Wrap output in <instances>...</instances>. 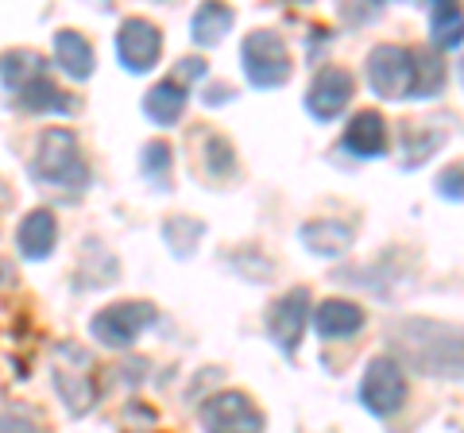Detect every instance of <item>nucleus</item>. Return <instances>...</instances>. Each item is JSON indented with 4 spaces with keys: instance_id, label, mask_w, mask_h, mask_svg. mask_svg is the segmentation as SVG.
<instances>
[{
    "instance_id": "obj_16",
    "label": "nucleus",
    "mask_w": 464,
    "mask_h": 433,
    "mask_svg": "<svg viewBox=\"0 0 464 433\" xmlns=\"http://www.w3.org/2000/svg\"><path fill=\"white\" fill-rule=\"evenodd\" d=\"M143 112H148V120L163 124V128L179 124L186 112V85L174 78H163L159 85H151L148 97H143Z\"/></svg>"
},
{
    "instance_id": "obj_1",
    "label": "nucleus",
    "mask_w": 464,
    "mask_h": 433,
    "mask_svg": "<svg viewBox=\"0 0 464 433\" xmlns=\"http://www.w3.org/2000/svg\"><path fill=\"white\" fill-rule=\"evenodd\" d=\"M391 344L411 368L433 380H464V329L411 317L391 329Z\"/></svg>"
},
{
    "instance_id": "obj_12",
    "label": "nucleus",
    "mask_w": 464,
    "mask_h": 433,
    "mask_svg": "<svg viewBox=\"0 0 464 433\" xmlns=\"http://www.w3.org/2000/svg\"><path fill=\"white\" fill-rule=\"evenodd\" d=\"M341 148L348 155H356V159H380L387 151V124H383L380 112L375 109L356 112V117L348 120V128H344Z\"/></svg>"
},
{
    "instance_id": "obj_20",
    "label": "nucleus",
    "mask_w": 464,
    "mask_h": 433,
    "mask_svg": "<svg viewBox=\"0 0 464 433\" xmlns=\"http://www.w3.org/2000/svg\"><path fill=\"white\" fill-rule=\"evenodd\" d=\"M16 101L27 112H74V101H70L66 90H58V85L51 82V74H43L32 85H24V90L16 93Z\"/></svg>"
},
{
    "instance_id": "obj_22",
    "label": "nucleus",
    "mask_w": 464,
    "mask_h": 433,
    "mask_svg": "<svg viewBox=\"0 0 464 433\" xmlns=\"http://www.w3.org/2000/svg\"><path fill=\"white\" fill-rule=\"evenodd\" d=\"M414 54V90L411 97H433L445 85V66L438 51H411Z\"/></svg>"
},
{
    "instance_id": "obj_31",
    "label": "nucleus",
    "mask_w": 464,
    "mask_h": 433,
    "mask_svg": "<svg viewBox=\"0 0 464 433\" xmlns=\"http://www.w3.org/2000/svg\"><path fill=\"white\" fill-rule=\"evenodd\" d=\"M460 82H464V63H460Z\"/></svg>"
},
{
    "instance_id": "obj_10",
    "label": "nucleus",
    "mask_w": 464,
    "mask_h": 433,
    "mask_svg": "<svg viewBox=\"0 0 464 433\" xmlns=\"http://www.w3.org/2000/svg\"><path fill=\"white\" fill-rule=\"evenodd\" d=\"M159 54H163V35L148 20H124L116 32V59L128 74H148L155 70Z\"/></svg>"
},
{
    "instance_id": "obj_18",
    "label": "nucleus",
    "mask_w": 464,
    "mask_h": 433,
    "mask_svg": "<svg viewBox=\"0 0 464 433\" xmlns=\"http://www.w3.org/2000/svg\"><path fill=\"white\" fill-rule=\"evenodd\" d=\"M54 63L63 66L70 78L85 82L93 74V47H90V39L78 35V32H58L54 35Z\"/></svg>"
},
{
    "instance_id": "obj_27",
    "label": "nucleus",
    "mask_w": 464,
    "mask_h": 433,
    "mask_svg": "<svg viewBox=\"0 0 464 433\" xmlns=\"http://www.w3.org/2000/svg\"><path fill=\"white\" fill-rule=\"evenodd\" d=\"M438 190H441V197H449V201H464V163H453V167L441 170Z\"/></svg>"
},
{
    "instance_id": "obj_19",
    "label": "nucleus",
    "mask_w": 464,
    "mask_h": 433,
    "mask_svg": "<svg viewBox=\"0 0 464 433\" xmlns=\"http://www.w3.org/2000/svg\"><path fill=\"white\" fill-rule=\"evenodd\" d=\"M430 35H433V51H457L464 43V8L438 0L430 8Z\"/></svg>"
},
{
    "instance_id": "obj_2",
    "label": "nucleus",
    "mask_w": 464,
    "mask_h": 433,
    "mask_svg": "<svg viewBox=\"0 0 464 433\" xmlns=\"http://www.w3.org/2000/svg\"><path fill=\"white\" fill-rule=\"evenodd\" d=\"M32 178L39 186H54L63 194H82L90 182V167L82 159V143L70 128H47L35 143Z\"/></svg>"
},
{
    "instance_id": "obj_26",
    "label": "nucleus",
    "mask_w": 464,
    "mask_h": 433,
    "mask_svg": "<svg viewBox=\"0 0 464 433\" xmlns=\"http://www.w3.org/2000/svg\"><path fill=\"white\" fill-rule=\"evenodd\" d=\"M206 170H209V175H217V178H225V175L237 170V155H232V148L221 136L206 140Z\"/></svg>"
},
{
    "instance_id": "obj_14",
    "label": "nucleus",
    "mask_w": 464,
    "mask_h": 433,
    "mask_svg": "<svg viewBox=\"0 0 464 433\" xmlns=\"http://www.w3.org/2000/svg\"><path fill=\"white\" fill-rule=\"evenodd\" d=\"M16 244H20V255L24 259H47L58 244V221L51 209H32L24 216L20 233H16Z\"/></svg>"
},
{
    "instance_id": "obj_24",
    "label": "nucleus",
    "mask_w": 464,
    "mask_h": 433,
    "mask_svg": "<svg viewBox=\"0 0 464 433\" xmlns=\"http://www.w3.org/2000/svg\"><path fill=\"white\" fill-rule=\"evenodd\" d=\"M206 233V225H198V221H190V216H174V221H167V228H163V236H167V244L179 255H190L194 252V244H198V236Z\"/></svg>"
},
{
    "instance_id": "obj_11",
    "label": "nucleus",
    "mask_w": 464,
    "mask_h": 433,
    "mask_svg": "<svg viewBox=\"0 0 464 433\" xmlns=\"http://www.w3.org/2000/svg\"><path fill=\"white\" fill-rule=\"evenodd\" d=\"M353 74L341 66H325V70H317L314 82H310V90H306V112L317 120V124H329V120H337L341 112L348 109V101H353Z\"/></svg>"
},
{
    "instance_id": "obj_23",
    "label": "nucleus",
    "mask_w": 464,
    "mask_h": 433,
    "mask_svg": "<svg viewBox=\"0 0 464 433\" xmlns=\"http://www.w3.org/2000/svg\"><path fill=\"white\" fill-rule=\"evenodd\" d=\"M170 143H163V140H151L148 148L140 151V175L148 178L151 186H159V190H163V186L170 182Z\"/></svg>"
},
{
    "instance_id": "obj_5",
    "label": "nucleus",
    "mask_w": 464,
    "mask_h": 433,
    "mask_svg": "<svg viewBox=\"0 0 464 433\" xmlns=\"http://www.w3.org/2000/svg\"><path fill=\"white\" fill-rule=\"evenodd\" d=\"M406 402V371L399 368L395 356H375L364 368L360 380V407L375 418H391L399 414Z\"/></svg>"
},
{
    "instance_id": "obj_4",
    "label": "nucleus",
    "mask_w": 464,
    "mask_h": 433,
    "mask_svg": "<svg viewBox=\"0 0 464 433\" xmlns=\"http://www.w3.org/2000/svg\"><path fill=\"white\" fill-rule=\"evenodd\" d=\"M240 66L256 90H279L290 78V51L275 32H252L240 47Z\"/></svg>"
},
{
    "instance_id": "obj_17",
    "label": "nucleus",
    "mask_w": 464,
    "mask_h": 433,
    "mask_svg": "<svg viewBox=\"0 0 464 433\" xmlns=\"http://www.w3.org/2000/svg\"><path fill=\"white\" fill-rule=\"evenodd\" d=\"M43 74H47V59L35 51H5L0 54V82H5L8 93H20L24 85H32Z\"/></svg>"
},
{
    "instance_id": "obj_30",
    "label": "nucleus",
    "mask_w": 464,
    "mask_h": 433,
    "mask_svg": "<svg viewBox=\"0 0 464 433\" xmlns=\"http://www.w3.org/2000/svg\"><path fill=\"white\" fill-rule=\"evenodd\" d=\"M8 279V264H5V259H0V283H5Z\"/></svg>"
},
{
    "instance_id": "obj_9",
    "label": "nucleus",
    "mask_w": 464,
    "mask_h": 433,
    "mask_svg": "<svg viewBox=\"0 0 464 433\" xmlns=\"http://www.w3.org/2000/svg\"><path fill=\"white\" fill-rule=\"evenodd\" d=\"M306 317H310V291H306V286H295V291H286L283 298L271 302V310L264 317V329H267L271 344L283 356H295L298 352V341H302V329H306Z\"/></svg>"
},
{
    "instance_id": "obj_13",
    "label": "nucleus",
    "mask_w": 464,
    "mask_h": 433,
    "mask_svg": "<svg viewBox=\"0 0 464 433\" xmlns=\"http://www.w3.org/2000/svg\"><path fill=\"white\" fill-rule=\"evenodd\" d=\"M314 329L322 341L353 337L364 329V310H360L356 302H344V298H325L322 306L314 310Z\"/></svg>"
},
{
    "instance_id": "obj_3",
    "label": "nucleus",
    "mask_w": 464,
    "mask_h": 433,
    "mask_svg": "<svg viewBox=\"0 0 464 433\" xmlns=\"http://www.w3.org/2000/svg\"><path fill=\"white\" fill-rule=\"evenodd\" d=\"M51 380L58 399L66 402L70 414H90L97 402V380H93V360L78 344H58L51 356Z\"/></svg>"
},
{
    "instance_id": "obj_6",
    "label": "nucleus",
    "mask_w": 464,
    "mask_h": 433,
    "mask_svg": "<svg viewBox=\"0 0 464 433\" xmlns=\"http://www.w3.org/2000/svg\"><path fill=\"white\" fill-rule=\"evenodd\" d=\"M368 85L383 101H406L414 90V54L399 43H380L368 54Z\"/></svg>"
},
{
    "instance_id": "obj_7",
    "label": "nucleus",
    "mask_w": 464,
    "mask_h": 433,
    "mask_svg": "<svg viewBox=\"0 0 464 433\" xmlns=\"http://www.w3.org/2000/svg\"><path fill=\"white\" fill-rule=\"evenodd\" d=\"M198 422L206 433H264V414L244 391H221L206 399Z\"/></svg>"
},
{
    "instance_id": "obj_21",
    "label": "nucleus",
    "mask_w": 464,
    "mask_h": 433,
    "mask_svg": "<svg viewBox=\"0 0 464 433\" xmlns=\"http://www.w3.org/2000/svg\"><path fill=\"white\" fill-rule=\"evenodd\" d=\"M232 8L228 5H201L194 12V43L198 47H217L225 35H228V27H232Z\"/></svg>"
},
{
    "instance_id": "obj_29",
    "label": "nucleus",
    "mask_w": 464,
    "mask_h": 433,
    "mask_svg": "<svg viewBox=\"0 0 464 433\" xmlns=\"http://www.w3.org/2000/svg\"><path fill=\"white\" fill-rule=\"evenodd\" d=\"M198 78H206V63H198V59H182L179 70H174V82H198Z\"/></svg>"
},
{
    "instance_id": "obj_8",
    "label": "nucleus",
    "mask_w": 464,
    "mask_h": 433,
    "mask_svg": "<svg viewBox=\"0 0 464 433\" xmlns=\"http://www.w3.org/2000/svg\"><path fill=\"white\" fill-rule=\"evenodd\" d=\"M155 325V306L151 302H116V306L101 310L90 322V333L109 344V349H128L143 329Z\"/></svg>"
},
{
    "instance_id": "obj_25",
    "label": "nucleus",
    "mask_w": 464,
    "mask_h": 433,
    "mask_svg": "<svg viewBox=\"0 0 464 433\" xmlns=\"http://www.w3.org/2000/svg\"><path fill=\"white\" fill-rule=\"evenodd\" d=\"M441 148V132H430V128H418V132H406V167L426 163V159Z\"/></svg>"
},
{
    "instance_id": "obj_28",
    "label": "nucleus",
    "mask_w": 464,
    "mask_h": 433,
    "mask_svg": "<svg viewBox=\"0 0 464 433\" xmlns=\"http://www.w3.org/2000/svg\"><path fill=\"white\" fill-rule=\"evenodd\" d=\"M0 433H47L39 422H32L27 414H16V410H8V414H0Z\"/></svg>"
},
{
    "instance_id": "obj_15",
    "label": "nucleus",
    "mask_w": 464,
    "mask_h": 433,
    "mask_svg": "<svg viewBox=\"0 0 464 433\" xmlns=\"http://www.w3.org/2000/svg\"><path fill=\"white\" fill-rule=\"evenodd\" d=\"M356 228L348 221H306L302 225V244L314 252V255H325V259H337L348 252Z\"/></svg>"
}]
</instances>
